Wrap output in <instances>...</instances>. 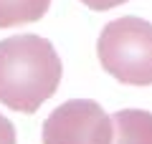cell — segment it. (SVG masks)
Here are the masks:
<instances>
[{
  "label": "cell",
  "instance_id": "1",
  "mask_svg": "<svg viewBox=\"0 0 152 144\" xmlns=\"http://www.w3.org/2000/svg\"><path fill=\"white\" fill-rule=\"evenodd\" d=\"M64 66L51 41L33 33L0 41V104L36 114L61 84Z\"/></svg>",
  "mask_w": 152,
  "mask_h": 144
},
{
  "label": "cell",
  "instance_id": "2",
  "mask_svg": "<svg viewBox=\"0 0 152 144\" xmlns=\"http://www.w3.org/2000/svg\"><path fill=\"white\" fill-rule=\"evenodd\" d=\"M102 68L122 84L152 86V23L124 15L107 23L96 41Z\"/></svg>",
  "mask_w": 152,
  "mask_h": 144
},
{
  "label": "cell",
  "instance_id": "3",
  "mask_svg": "<svg viewBox=\"0 0 152 144\" xmlns=\"http://www.w3.org/2000/svg\"><path fill=\"white\" fill-rule=\"evenodd\" d=\"M114 121L91 99H71L43 121V144H112Z\"/></svg>",
  "mask_w": 152,
  "mask_h": 144
},
{
  "label": "cell",
  "instance_id": "4",
  "mask_svg": "<svg viewBox=\"0 0 152 144\" xmlns=\"http://www.w3.org/2000/svg\"><path fill=\"white\" fill-rule=\"evenodd\" d=\"M112 144H152V114L142 109H122L112 116Z\"/></svg>",
  "mask_w": 152,
  "mask_h": 144
},
{
  "label": "cell",
  "instance_id": "5",
  "mask_svg": "<svg viewBox=\"0 0 152 144\" xmlns=\"http://www.w3.org/2000/svg\"><path fill=\"white\" fill-rule=\"evenodd\" d=\"M51 0H0V28L36 23L48 13Z\"/></svg>",
  "mask_w": 152,
  "mask_h": 144
},
{
  "label": "cell",
  "instance_id": "6",
  "mask_svg": "<svg viewBox=\"0 0 152 144\" xmlns=\"http://www.w3.org/2000/svg\"><path fill=\"white\" fill-rule=\"evenodd\" d=\"M0 144H15V127L0 114Z\"/></svg>",
  "mask_w": 152,
  "mask_h": 144
},
{
  "label": "cell",
  "instance_id": "7",
  "mask_svg": "<svg viewBox=\"0 0 152 144\" xmlns=\"http://www.w3.org/2000/svg\"><path fill=\"white\" fill-rule=\"evenodd\" d=\"M86 8H91V10H112V8L122 5V3H127V0H81Z\"/></svg>",
  "mask_w": 152,
  "mask_h": 144
}]
</instances>
